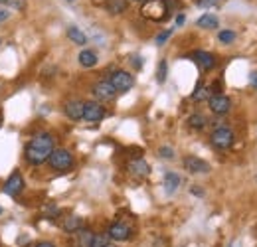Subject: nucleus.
Here are the masks:
<instances>
[{
  "label": "nucleus",
  "instance_id": "obj_3",
  "mask_svg": "<svg viewBox=\"0 0 257 247\" xmlns=\"http://www.w3.org/2000/svg\"><path fill=\"white\" fill-rule=\"evenodd\" d=\"M233 141H235V135H233V131H231L229 127H225V125L216 127V129L212 131V135H210V143H212V147L218 149V151H227V149L233 145Z\"/></svg>",
  "mask_w": 257,
  "mask_h": 247
},
{
  "label": "nucleus",
  "instance_id": "obj_30",
  "mask_svg": "<svg viewBox=\"0 0 257 247\" xmlns=\"http://www.w3.org/2000/svg\"><path fill=\"white\" fill-rule=\"evenodd\" d=\"M198 2V6H202V8H212V6H218L220 4V0H196Z\"/></svg>",
  "mask_w": 257,
  "mask_h": 247
},
{
  "label": "nucleus",
  "instance_id": "obj_14",
  "mask_svg": "<svg viewBox=\"0 0 257 247\" xmlns=\"http://www.w3.org/2000/svg\"><path fill=\"white\" fill-rule=\"evenodd\" d=\"M128 172L135 176V178H147L151 174V166L143 160V158H135L128 162Z\"/></svg>",
  "mask_w": 257,
  "mask_h": 247
},
{
  "label": "nucleus",
  "instance_id": "obj_36",
  "mask_svg": "<svg viewBox=\"0 0 257 247\" xmlns=\"http://www.w3.org/2000/svg\"><path fill=\"white\" fill-rule=\"evenodd\" d=\"M192 194H196V196H202V194H204V192H202V190H200V188H192Z\"/></svg>",
  "mask_w": 257,
  "mask_h": 247
},
{
  "label": "nucleus",
  "instance_id": "obj_27",
  "mask_svg": "<svg viewBox=\"0 0 257 247\" xmlns=\"http://www.w3.org/2000/svg\"><path fill=\"white\" fill-rule=\"evenodd\" d=\"M159 156H161V158H166V160H172V158H174V151H172L170 147H161Z\"/></svg>",
  "mask_w": 257,
  "mask_h": 247
},
{
  "label": "nucleus",
  "instance_id": "obj_5",
  "mask_svg": "<svg viewBox=\"0 0 257 247\" xmlns=\"http://www.w3.org/2000/svg\"><path fill=\"white\" fill-rule=\"evenodd\" d=\"M143 16L149 18V20H155V22L164 20L168 16V8H166L164 0H149L143 6Z\"/></svg>",
  "mask_w": 257,
  "mask_h": 247
},
{
  "label": "nucleus",
  "instance_id": "obj_19",
  "mask_svg": "<svg viewBox=\"0 0 257 247\" xmlns=\"http://www.w3.org/2000/svg\"><path fill=\"white\" fill-rule=\"evenodd\" d=\"M127 6H128V0H107V4H105L107 12L113 14V16L123 14V12L127 10Z\"/></svg>",
  "mask_w": 257,
  "mask_h": 247
},
{
  "label": "nucleus",
  "instance_id": "obj_17",
  "mask_svg": "<svg viewBox=\"0 0 257 247\" xmlns=\"http://www.w3.org/2000/svg\"><path fill=\"white\" fill-rule=\"evenodd\" d=\"M178 186H180V176L176 172H166L164 174V190H166V194H174L178 190Z\"/></svg>",
  "mask_w": 257,
  "mask_h": 247
},
{
  "label": "nucleus",
  "instance_id": "obj_7",
  "mask_svg": "<svg viewBox=\"0 0 257 247\" xmlns=\"http://www.w3.org/2000/svg\"><path fill=\"white\" fill-rule=\"evenodd\" d=\"M208 107H210V111L214 115H225L231 109V99L224 93H214L208 99Z\"/></svg>",
  "mask_w": 257,
  "mask_h": 247
},
{
  "label": "nucleus",
  "instance_id": "obj_32",
  "mask_svg": "<svg viewBox=\"0 0 257 247\" xmlns=\"http://www.w3.org/2000/svg\"><path fill=\"white\" fill-rule=\"evenodd\" d=\"M184 22H186V16H184V14H178V16H176V26H182Z\"/></svg>",
  "mask_w": 257,
  "mask_h": 247
},
{
  "label": "nucleus",
  "instance_id": "obj_16",
  "mask_svg": "<svg viewBox=\"0 0 257 247\" xmlns=\"http://www.w3.org/2000/svg\"><path fill=\"white\" fill-rule=\"evenodd\" d=\"M196 26H198V28H204V30H214V28L220 26V20H218L214 14H204V16L198 18Z\"/></svg>",
  "mask_w": 257,
  "mask_h": 247
},
{
  "label": "nucleus",
  "instance_id": "obj_33",
  "mask_svg": "<svg viewBox=\"0 0 257 247\" xmlns=\"http://www.w3.org/2000/svg\"><path fill=\"white\" fill-rule=\"evenodd\" d=\"M133 65L135 67H143V60H139V56H133Z\"/></svg>",
  "mask_w": 257,
  "mask_h": 247
},
{
  "label": "nucleus",
  "instance_id": "obj_39",
  "mask_svg": "<svg viewBox=\"0 0 257 247\" xmlns=\"http://www.w3.org/2000/svg\"><path fill=\"white\" fill-rule=\"evenodd\" d=\"M67 2H73V0H67Z\"/></svg>",
  "mask_w": 257,
  "mask_h": 247
},
{
  "label": "nucleus",
  "instance_id": "obj_40",
  "mask_svg": "<svg viewBox=\"0 0 257 247\" xmlns=\"http://www.w3.org/2000/svg\"><path fill=\"white\" fill-rule=\"evenodd\" d=\"M0 127H2V121H0Z\"/></svg>",
  "mask_w": 257,
  "mask_h": 247
},
{
  "label": "nucleus",
  "instance_id": "obj_41",
  "mask_svg": "<svg viewBox=\"0 0 257 247\" xmlns=\"http://www.w3.org/2000/svg\"><path fill=\"white\" fill-rule=\"evenodd\" d=\"M0 44H2V40H0Z\"/></svg>",
  "mask_w": 257,
  "mask_h": 247
},
{
  "label": "nucleus",
  "instance_id": "obj_15",
  "mask_svg": "<svg viewBox=\"0 0 257 247\" xmlns=\"http://www.w3.org/2000/svg\"><path fill=\"white\" fill-rule=\"evenodd\" d=\"M77 60H79L81 67H95L97 62H99V58H97V54L93 50H81L79 56H77Z\"/></svg>",
  "mask_w": 257,
  "mask_h": 247
},
{
  "label": "nucleus",
  "instance_id": "obj_12",
  "mask_svg": "<svg viewBox=\"0 0 257 247\" xmlns=\"http://www.w3.org/2000/svg\"><path fill=\"white\" fill-rule=\"evenodd\" d=\"M83 103L85 101H81V99H69V101H65L64 111L65 115H67V119L81 121L83 119Z\"/></svg>",
  "mask_w": 257,
  "mask_h": 247
},
{
  "label": "nucleus",
  "instance_id": "obj_22",
  "mask_svg": "<svg viewBox=\"0 0 257 247\" xmlns=\"http://www.w3.org/2000/svg\"><path fill=\"white\" fill-rule=\"evenodd\" d=\"M206 125H208V119H206V115H202V113H192V115L188 117V127H190L192 131H202Z\"/></svg>",
  "mask_w": 257,
  "mask_h": 247
},
{
  "label": "nucleus",
  "instance_id": "obj_1",
  "mask_svg": "<svg viewBox=\"0 0 257 247\" xmlns=\"http://www.w3.org/2000/svg\"><path fill=\"white\" fill-rule=\"evenodd\" d=\"M54 149H56L54 137L50 133H40V135L34 137L32 141L26 145V149H24L26 162L32 164V166H40V164H44L50 158Z\"/></svg>",
  "mask_w": 257,
  "mask_h": 247
},
{
  "label": "nucleus",
  "instance_id": "obj_4",
  "mask_svg": "<svg viewBox=\"0 0 257 247\" xmlns=\"http://www.w3.org/2000/svg\"><path fill=\"white\" fill-rule=\"evenodd\" d=\"M113 87H115V91L117 93H127L133 89V85H135V77L125 71V69H117V71H113L111 75H109V79H107Z\"/></svg>",
  "mask_w": 257,
  "mask_h": 247
},
{
  "label": "nucleus",
  "instance_id": "obj_13",
  "mask_svg": "<svg viewBox=\"0 0 257 247\" xmlns=\"http://www.w3.org/2000/svg\"><path fill=\"white\" fill-rule=\"evenodd\" d=\"M194 62L198 63V67L200 69H204V71H210V69H214L216 67V56L214 54H210V52H204V50H198V52H194L192 54Z\"/></svg>",
  "mask_w": 257,
  "mask_h": 247
},
{
  "label": "nucleus",
  "instance_id": "obj_38",
  "mask_svg": "<svg viewBox=\"0 0 257 247\" xmlns=\"http://www.w3.org/2000/svg\"><path fill=\"white\" fill-rule=\"evenodd\" d=\"M0 214H2V208H0Z\"/></svg>",
  "mask_w": 257,
  "mask_h": 247
},
{
  "label": "nucleus",
  "instance_id": "obj_29",
  "mask_svg": "<svg viewBox=\"0 0 257 247\" xmlns=\"http://www.w3.org/2000/svg\"><path fill=\"white\" fill-rule=\"evenodd\" d=\"M0 4H8L12 8H24L26 0H0Z\"/></svg>",
  "mask_w": 257,
  "mask_h": 247
},
{
  "label": "nucleus",
  "instance_id": "obj_21",
  "mask_svg": "<svg viewBox=\"0 0 257 247\" xmlns=\"http://www.w3.org/2000/svg\"><path fill=\"white\" fill-rule=\"evenodd\" d=\"M75 235H77V247H91V241H93L95 233L85 229V227H81L79 231H75Z\"/></svg>",
  "mask_w": 257,
  "mask_h": 247
},
{
  "label": "nucleus",
  "instance_id": "obj_11",
  "mask_svg": "<svg viewBox=\"0 0 257 247\" xmlns=\"http://www.w3.org/2000/svg\"><path fill=\"white\" fill-rule=\"evenodd\" d=\"M184 168L190 174H208L210 172V164L198 156H186L184 158Z\"/></svg>",
  "mask_w": 257,
  "mask_h": 247
},
{
  "label": "nucleus",
  "instance_id": "obj_26",
  "mask_svg": "<svg viewBox=\"0 0 257 247\" xmlns=\"http://www.w3.org/2000/svg\"><path fill=\"white\" fill-rule=\"evenodd\" d=\"M109 245V235H93V241H91V247H107Z\"/></svg>",
  "mask_w": 257,
  "mask_h": 247
},
{
  "label": "nucleus",
  "instance_id": "obj_34",
  "mask_svg": "<svg viewBox=\"0 0 257 247\" xmlns=\"http://www.w3.org/2000/svg\"><path fill=\"white\" fill-rule=\"evenodd\" d=\"M34 247H56L52 241H40V243H36Z\"/></svg>",
  "mask_w": 257,
  "mask_h": 247
},
{
  "label": "nucleus",
  "instance_id": "obj_28",
  "mask_svg": "<svg viewBox=\"0 0 257 247\" xmlns=\"http://www.w3.org/2000/svg\"><path fill=\"white\" fill-rule=\"evenodd\" d=\"M172 36V30H164V32H161L159 36H157V46H164L166 44V40Z\"/></svg>",
  "mask_w": 257,
  "mask_h": 247
},
{
  "label": "nucleus",
  "instance_id": "obj_35",
  "mask_svg": "<svg viewBox=\"0 0 257 247\" xmlns=\"http://www.w3.org/2000/svg\"><path fill=\"white\" fill-rule=\"evenodd\" d=\"M249 79H251V85L257 89V71H253V73H251V77H249Z\"/></svg>",
  "mask_w": 257,
  "mask_h": 247
},
{
  "label": "nucleus",
  "instance_id": "obj_9",
  "mask_svg": "<svg viewBox=\"0 0 257 247\" xmlns=\"http://www.w3.org/2000/svg\"><path fill=\"white\" fill-rule=\"evenodd\" d=\"M107 235L113 241H127V239H131L133 231H131V225H127L125 221H115V223L109 225Z\"/></svg>",
  "mask_w": 257,
  "mask_h": 247
},
{
  "label": "nucleus",
  "instance_id": "obj_23",
  "mask_svg": "<svg viewBox=\"0 0 257 247\" xmlns=\"http://www.w3.org/2000/svg\"><path fill=\"white\" fill-rule=\"evenodd\" d=\"M210 87H202V83L196 85V91L192 93V99L194 101H202V99H210Z\"/></svg>",
  "mask_w": 257,
  "mask_h": 247
},
{
  "label": "nucleus",
  "instance_id": "obj_37",
  "mask_svg": "<svg viewBox=\"0 0 257 247\" xmlns=\"http://www.w3.org/2000/svg\"><path fill=\"white\" fill-rule=\"evenodd\" d=\"M135 2H143V0H135Z\"/></svg>",
  "mask_w": 257,
  "mask_h": 247
},
{
  "label": "nucleus",
  "instance_id": "obj_2",
  "mask_svg": "<svg viewBox=\"0 0 257 247\" xmlns=\"http://www.w3.org/2000/svg\"><path fill=\"white\" fill-rule=\"evenodd\" d=\"M48 164L54 172H69L73 168V156L67 149H54L48 158Z\"/></svg>",
  "mask_w": 257,
  "mask_h": 247
},
{
  "label": "nucleus",
  "instance_id": "obj_10",
  "mask_svg": "<svg viewBox=\"0 0 257 247\" xmlns=\"http://www.w3.org/2000/svg\"><path fill=\"white\" fill-rule=\"evenodd\" d=\"M24 176L18 172V170H14L10 176H8V180L4 182V194H8V196H18L22 190H24Z\"/></svg>",
  "mask_w": 257,
  "mask_h": 247
},
{
  "label": "nucleus",
  "instance_id": "obj_6",
  "mask_svg": "<svg viewBox=\"0 0 257 247\" xmlns=\"http://www.w3.org/2000/svg\"><path fill=\"white\" fill-rule=\"evenodd\" d=\"M107 115L105 107L99 101H85L83 103V121L87 123H99Z\"/></svg>",
  "mask_w": 257,
  "mask_h": 247
},
{
  "label": "nucleus",
  "instance_id": "obj_20",
  "mask_svg": "<svg viewBox=\"0 0 257 247\" xmlns=\"http://www.w3.org/2000/svg\"><path fill=\"white\" fill-rule=\"evenodd\" d=\"M67 38H69L73 44H77V46H85V44H87V36L79 30L77 26H69V28H67Z\"/></svg>",
  "mask_w": 257,
  "mask_h": 247
},
{
  "label": "nucleus",
  "instance_id": "obj_18",
  "mask_svg": "<svg viewBox=\"0 0 257 247\" xmlns=\"http://www.w3.org/2000/svg\"><path fill=\"white\" fill-rule=\"evenodd\" d=\"M64 231H67V233H75V231H79L81 227H83V219L79 216H67L64 219Z\"/></svg>",
  "mask_w": 257,
  "mask_h": 247
},
{
  "label": "nucleus",
  "instance_id": "obj_24",
  "mask_svg": "<svg viewBox=\"0 0 257 247\" xmlns=\"http://www.w3.org/2000/svg\"><path fill=\"white\" fill-rule=\"evenodd\" d=\"M235 38H237V34L233 30H220V34H218V40L222 44H231V42H235Z\"/></svg>",
  "mask_w": 257,
  "mask_h": 247
},
{
  "label": "nucleus",
  "instance_id": "obj_31",
  "mask_svg": "<svg viewBox=\"0 0 257 247\" xmlns=\"http://www.w3.org/2000/svg\"><path fill=\"white\" fill-rule=\"evenodd\" d=\"M8 18H10V12H8L6 8H0V24H2V22H6Z\"/></svg>",
  "mask_w": 257,
  "mask_h": 247
},
{
  "label": "nucleus",
  "instance_id": "obj_25",
  "mask_svg": "<svg viewBox=\"0 0 257 247\" xmlns=\"http://www.w3.org/2000/svg\"><path fill=\"white\" fill-rule=\"evenodd\" d=\"M166 73H168V63H166V60H162V62L159 63V69H157V81H159V83H164V81H166Z\"/></svg>",
  "mask_w": 257,
  "mask_h": 247
},
{
  "label": "nucleus",
  "instance_id": "obj_8",
  "mask_svg": "<svg viewBox=\"0 0 257 247\" xmlns=\"http://www.w3.org/2000/svg\"><path fill=\"white\" fill-rule=\"evenodd\" d=\"M91 93H93V97H95L97 101H113V99L117 97L115 87H113V85H111L107 79L97 81L95 85L91 87Z\"/></svg>",
  "mask_w": 257,
  "mask_h": 247
}]
</instances>
